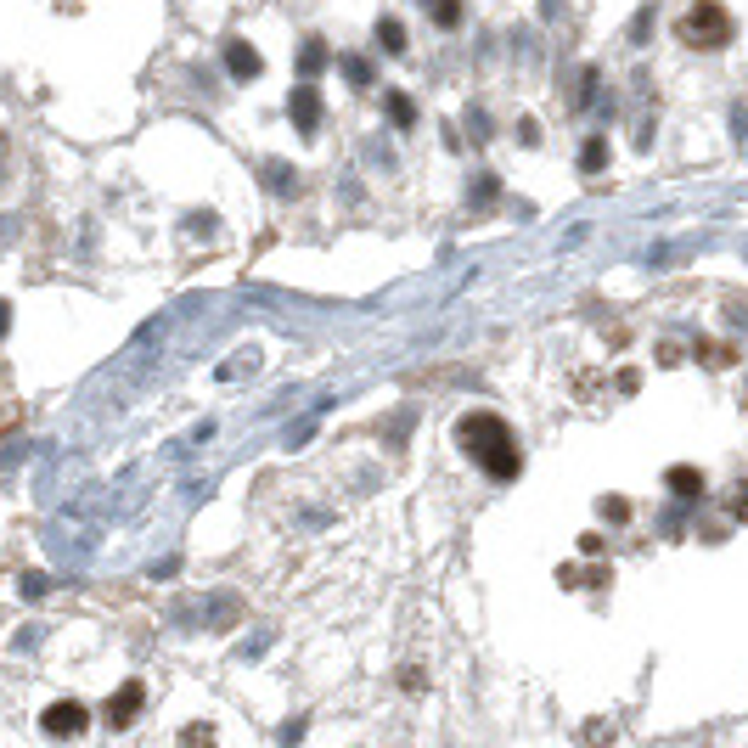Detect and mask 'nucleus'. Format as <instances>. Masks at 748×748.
I'll return each mask as SVG.
<instances>
[{
	"label": "nucleus",
	"instance_id": "1",
	"mask_svg": "<svg viewBox=\"0 0 748 748\" xmlns=\"http://www.w3.org/2000/svg\"><path fill=\"white\" fill-rule=\"evenodd\" d=\"M456 444H462V451L473 456L496 484H512V479L524 473L518 439H512V427H506L496 411H467V417L456 422Z\"/></svg>",
	"mask_w": 748,
	"mask_h": 748
},
{
	"label": "nucleus",
	"instance_id": "2",
	"mask_svg": "<svg viewBox=\"0 0 748 748\" xmlns=\"http://www.w3.org/2000/svg\"><path fill=\"white\" fill-rule=\"evenodd\" d=\"M732 12L720 6V0H692L687 6V17L675 23V34H681V46H692V51H720L726 40H732Z\"/></svg>",
	"mask_w": 748,
	"mask_h": 748
},
{
	"label": "nucleus",
	"instance_id": "3",
	"mask_svg": "<svg viewBox=\"0 0 748 748\" xmlns=\"http://www.w3.org/2000/svg\"><path fill=\"white\" fill-rule=\"evenodd\" d=\"M84 726H91V709H84L79 698H62V703H46V715H40V732L46 737H57V743H68V737H79Z\"/></svg>",
	"mask_w": 748,
	"mask_h": 748
},
{
	"label": "nucleus",
	"instance_id": "4",
	"mask_svg": "<svg viewBox=\"0 0 748 748\" xmlns=\"http://www.w3.org/2000/svg\"><path fill=\"white\" fill-rule=\"evenodd\" d=\"M321 107H327V101H321L315 84H298V91L287 96V119H293L298 136H315V130H321Z\"/></svg>",
	"mask_w": 748,
	"mask_h": 748
},
{
	"label": "nucleus",
	"instance_id": "5",
	"mask_svg": "<svg viewBox=\"0 0 748 748\" xmlns=\"http://www.w3.org/2000/svg\"><path fill=\"white\" fill-rule=\"evenodd\" d=\"M141 709H146V687H141V681H124V687L107 698V726H113V732H124V726H130Z\"/></svg>",
	"mask_w": 748,
	"mask_h": 748
},
{
	"label": "nucleus",
	"instance_id": "6",
	"mask_svg": "<svg viewBox=\"0 0 748 748\" xmlns=\"http://www.w3.org/2000/svg\"><path fill=\"white\" fill-rule=\"evenodd\" d=\"M260 68L265 62H260V51H253L248 40H225V74L231 79H260Z\"/></svg>",
	"mask_w": 748,
	"mask_h": 748
},
{
	"label": "nucleus",
	"instance_id": "7",
	"mask_svg": "<svg viewBox=\"0 0 748 748\" xmlns=\"http://www.w3.org/2000/svg\"><path fill=\"white\" fill-rule=\"evenodd\" d=\"M664 484H670V496H681V501H698V496H703V473H698V467H687V462L670 467Z\"/></svg>",
	"mask_w": 748,
	"mask_h": 748
},
{
	"label": "nucleus",
	"instance_id": "8",
	"mask_svg": "<svg viewBox=\"0 0 748 748\" xmlns=\"http://www.w3.org/2000/svg\"><path fill=\"white\" fill-rule=\"evenodd\" d=\"M321 68H327V40H315V34H310L304 46H298V74H304V84H310Z\"/></svg>",
	"mask_w": 748,
	"mask_h": 748
},
{
	"label": "nucleus",
	"instance_id": "9",
	"mask_svg": "<svg viewBox=\"0 0 748 748\" xmlns=\"http://www.w3.org/2000/svg\"><path fill=\"white\" fill-rule=\"evenodd\" d=\"M389 124H394V130H411V124H417V101L405 91H389Z\"/></svg>",
	"mask_w": 748,
	"mask_h": 748
},
{
	"label": "nucleus",
	"instance_id": "10",
	"mask_svg": "<svg viewBox=\"0 0 748 748\" xmlns=\"http://www.w3.org/2000/svg\"><path fill=\"white\" fill-rule=\"evenodd\" d=\"M338 62H344V79H349V84H355V91H366V84H372V79H377V74H372V62H366V57H338Z\"/></svg>",
	"mask_w": 748,
	"mask_h": 748
},
{
	"label": "nucleus",
	"instance_id": "11",
	"mask_svg": "<svg viewBox=\"0 0 748 748\" xmlns=\"http://www.w3.org/2000/svg\"><path fill=\"white\" fill-rule=\"evenodd\" d=\"M377 46L389 51V57H400V51H405V29L394 23V17H383V23H377Z\"/></svg>",
	"mask_w": 748,
	"mask_h": 748
},
{
	"label": "nucleus",
	"instance_id": "12",
	"mask_svg": "<svg viewBox=\"0 0 748 748\" xmlns=\"http://www.w3.org/2000/svg\"><path fill=\"white\" fill-rule=\"evenodd\" d=\"M175 748H214V726L198 720V726H186V732L175 737Z\"/></svg>",
	"mask_w": 748,
	"mask_h": 748
},
{
	"label": "nucleus",
	"instance_id": "13",
	"mask_svg": "<svg viewBox=\"0 0 748 748\" xmlns=\"http://www.w3.org/2000/svg\"><path fill=\"white\" fill-rule=\"evenodd\" d=\"M603 163H608V141H585L580 146V169H585V175H596Z\"/></svg>",
	"mask_w": 748,
	"mask_h": 748
},
{
	"label": "nucleus",
	"instance_id": "14",
	"mask_svg": "<svg viewBox=\"0 0 748 748\" xmlns=\"http://www.w3.org/2000/svg\"><path fill=\"white\" fill-rule=\"evenodd\" d=\"M434 23L439 29H456L462 23V0H434Z\"/></svg>",
	"mask_w": 748,
	"mask_h": 748
},
{
	"label": "nucleus",
	"instance_id": "15",
	"mask_svg": "<svg viewBox=\"0 0 748 748\" xmlns=\"http://www.w3.org/2000/svg\"><path fill=\"white\" fill-rule=\"evenodd\" d=\"M603 518L608 524H630V501L625 496H603Z\"/></svg>",
	"mask_w": 748,
	"mask_h": 748
},
{
	"label": "nucleus",
	"instance_id": "16",
	"mask_svg": "<svg viewBox=\"0 0 748 748\" xmlns=\"http://www.w3.org/2000/svg\"><path fill=\"white\" fill-rule=\"evenodd\" d=\"M585 743H596V748H603V743H613V726H603V720H591V726H585Z\"/></svg>",
	"mask_w": 748,
	"mask_h": 748
},
{
	"label": "nucleus",
	"instance_id": "17",
	"mask_svg": "<svg viewBox=\"0 0 748 748\" xmlns=\"http://www.w3.org/2000/svg\"><path fill=\"white\" fill-rule=\"evenodd\" d=\"M46 591H51L46 574H23V596H46Z\"/></svg>",
	"mask_w": 748,
	"mask_h": 748
},
{
	"label": "nucleus",
	"instance_id": "18",
	"mask_svg": "<svg viewBox=\"0 0 748 748\" xmlns=\"http://www.w3.org/2000/svg\"><path fill=\"white\" fill-rule=\"evenodd\" d=\"M698 355H703V360H709V366H726V360H732V349H726V344H703Z\"/></svg>",
	"mask_w": 748,
	"mask_h": 748
},
{
	"label": "nucleus",
	"instance_id": "19",
	"mask_svg": "<svg viewBox=\"0 0 748 748\" xmlns=\"http://www.w3.org/2000/svg\"><path fill=\"white\" fill-rule=\"evenodd\" d=\"M726 506H732V518H748V484H737V489H732V501H726Z\"/></svg>",
	"mask_w": 748,
	"mask_h": 748
},
{
	"label": "nucleus",
	"instance_id": "20",
	"mask_svg": "<svg viewBox=\"0 0 748 748\" xmlns=\"http://www.w3.org/2000/svg\"><path fill=\"white\" fill-rule=\"evenodd\" d=\"M400 687H405V692H422L427 675H422V670H400Z\"/></svg>",
	"mask_w": 748,
	"mask_h": 748
},
{
	"label": "nucleus",
	"instance_id": "21",
	"mask_svg": "<svg viewBox=\"0 0 748 748\" xmlns=\"http://www.w3.org/2000/svg\"><path fill=\"white\" fill-rule=\"evenodd\" d=\"M647 34H653V12H641V17H636V29H630V40H647Z\"/></svg>",
	"mask_w": 748,
	"mask_h": 748
},
{
	"label": "nucleus",
	"instance_id": "22",
	"mask_svg": "<svg viewBox=\"0 0 748 748\" xmlns=\"http://www.w3.org/2000/svg\"><path fill=\"white\" fill-rule=\"evenodd\" d=\"M6 332H12V304L0 298V338H6Z\"/></svg>",
	"mask_w": 748,
	"mask_h": 748
},
{
	"label": "nucleus",
	"instance_id": "23",
	"mask_svg": "<svg viewBox=\"0 0 748 748\" xmlns=\"http://www.w3.org/2000/svg\"><path fill=\"white\" fill-rule=\"evenodd\" d=\"M743 405H748V383H743Z\"/></svg>",
	"mask_w": 748,
	"mask_h": 748
}]
</instances>
